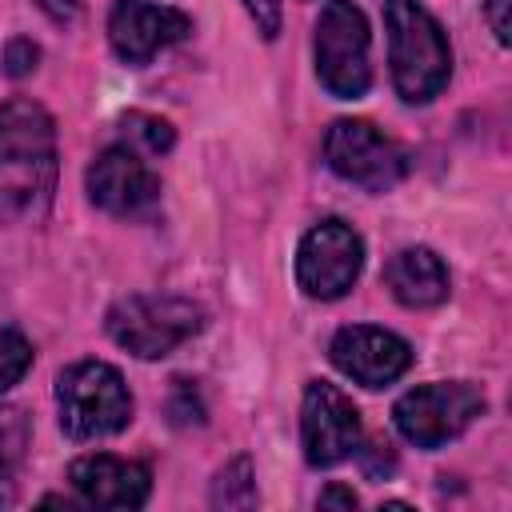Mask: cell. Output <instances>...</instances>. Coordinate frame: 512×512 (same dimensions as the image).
Segmentation results:
<instances>
[{"label": "cell", "instance_id": "cell-3", "mask_svg": "<svg viewBox=\"0 0 512 512\" xmlns=\"http://www.w3.org/2000/svg\"><path fill=\"white\" fill-rule=\"evenodd\" d=\"M52 400H56L60 432L72 444L108 440V436L124 432L132 424V412H136V400H132L124 372L108 360H96V356L64 364L56 372Z\"/></svg>", "mask_w": 512, "mask_h": 512}, {"label": "cell", "instance_id": "cell-18", "mask_svg": "<svg viewBox=\"0 0 512 512\" xmlns=\"http://www.w3.org/2000/svg\"><path fill=\"white\" fill-rule=\"evenodd\" d=\"M36 348L16 324H0V396L12 392L28 372H32Z\"/></svg>", "mask_w": 512, "mask_h": 512}, {"label": "cell", "instance_id": "cell-13", "mask_svg": "<svg viewBox=\"0 0 512 512\" xmlns=\"http://www.w3.org/2000/svg\"><path fill=\"white\" fill-rule=\"evenodd\" d=\"M68 484L76 492V504L132 512L152 496V468L116 452H84L68 464Z\"/></svg>", "mask_w": 512, "mask_h": 512}, {"label": "cell", "instance_id": "cell-20", "mask_svg": "<svg viewBox=\"0 0 512 512\" xmlns=\"http://www.w3.org/2000/svg\"><path fill=\"white\" fill-rule=\"evenodd\" d=\"M40 68V44L32 36H8L0 48V76L4 80H24Z\"/></svg>", "mask_w": 512, "mask_h": 512}, {"label": "cell", "instance_id": "cell-15", "mask_svg": "<svg viewBox=\"0 0 512 512\" xmlns=\"http://www.w3.org/2000/svg\"><path fill=\"white\" fill-rule=\"evenodd\" d=\"M32 448V416L20 404H0V508L20 500V476Z\"/></svg>", "mask_w": 512, "mask_h": 512}, {"label": "cell", "instance_id": "cell-23", "mask_svg": "<svg viewBox=\"0 0 512 512\" xmlns=\"http://www.w3.org/2000/svg\"><path fill=\"white\" fill-rule=\"evenodd\" d=\"M508 8H512V0H484V24H488V32L496 36V44H500V48H508V44H512V36H508V28H512Z\"/></svg>", "mask_w": 512, "mask_h": 512}, {"label": "cell", "instance_id": "cell-1", "mask_svg": "<svg viewBox=\"0 0 512 512\" xmlns=\"http://www.w3.org/2000/svg\"><path fill=\"white\" fill-rule=\"evenodd\" d=\"M60 180V140L52 112L32 96L0 100V228L40 224Z\"/></svg>", "mask_w": 512, "mask_h": 512}, {"label": "cell", "instance_id": "cell-8", "mask_svg": "<svg viewBox=\"0 0 512 512\" xmlns=\"http://www.w3.org/2000/svg\"><path fill=\"white\" fill-rule=\"evenodd\" d=\"M364 256H368L364 236L348 220L324 216L296 244V260H292L296 288L308 300H320V304L344 300L356 288L360 272H364Z\"/></svg>", "mask_w": 512, "mask_h": 512}, {"label": "cell", "instance_id": "cell-9", "mask_svg": "<svg viewBox=\"0 0 512 512\" xmlns=\"http://www.w3.org/2000/svg\"><path fill=\"white\" fill-rule=\"evenodd\" d=\"M364 440L360 408L332 380H308L300 392V452L308 468H336Z\"/></svg>", "mask_w": 512, "mask_h": 512}, {"label": "cell", "instance_id": "cell-24", "mask_svg": "<svg viewBox=\"0 0 512 512\" xmlns=\"http://www.w3.org/2000/svg\"><path fill=\"white\" fill-rule=\"evenodd\" d=\"M36 8H40L56 28H68V24H76V20H80L84 0H36Z\"/></svg>", "mask_w": 512, "mask_h": 512}, {"label": "cell", "instance_id": "cell-12", "mask_svg": "<svg viewBox=\"0 0 512 512\" xmlns=\"http://www.w3.org/2000/svg\"><path fill=\"white\" fill-rule=\"evenodd\" d=\"M108 32V48L120 64L144 68L148 60H156L164 48L188 40L192 32V16L172 8V4H152V0H116L108 8L104 20Z\"/></svg>", "mask_w": 512, "mask_h": 512}, {"label": "cell", "instance_id": "cell-4", "mask_svg": "<svg viewBox=\"0 0 512 512\" xmlns=\"http://www.w3.org/2000/svg\"><path fill=\"white\" fill-rule=\"evenodd\" d=\"M208 324V312L192 296L176 292H128L104 312L108 340L136 360H164Z\"/></svg>", "mask_w": 512, "mask_h": 512}, {"label": "cell", "instance_id": "cell-22", "mask_svg": "<svg viewBox=\"0 0 512 512\" xmlns=\"http://www.w3.org/2000/svg\"><path fill=\"white\" fill-rule=\"evenodd\" d=\"M356 456H360V468H364V476L368 480H384V476H392L396 472V448L384 440H376V444H368V448H356Z\"/></svg>", "mask_w": 512, "mask_h": 512}, {"label": "cell", "instance_id": "cell-17", "mask_svg": "<svg viewBox=\"0 0 512 512\" xmlns=\"http://www.w3.org/2000/svg\"><path fill=\"white\" fill-rule=\"evenodd\" d=\"M120 136L128 148H136L140 156H168L176 148V128L172 120L156 116V112H124L120 116Z\"/></svg>", "mask_w": 512, "mask_h": 512}, {"label": "cell", "instance_id": "cell-5", "mask_svg": "<svg viewBox=\"0 0 512 512\" xmlns=\"http://www.w3.org/2000/svg\"><path fill=\"white\" fill-rule=\"evenodd\" d=\"M316 80L332 100H364L372 88V28L360 4L324 0L312 24Z\"/></svg>", "mask_w": 512, "mask_h": 512}, {"label": "cell", "instance_id": "cell-11", "mask_svg": "<svg viewBox=\"0 0 512 512\" xmlns=\"http://www.w3.org/2000/svg\"><path fill=\"white\" fill-rule=\"evenodd\" d=\"M328 360H332V368L344 380H352L360 388H388V384H396L412 368L416 352L392 328H380V324H344L328 340Z\"/></svg>", "mask_w": 512, "mask_h": 512}, {"label": "cell", "instance_id": "cell-2", "mask_svg": "<svg viewBox=\"0 0 512 512\" xmlns=\"http://www.w3.org/2000/svg\"><path fill=\"white\" fill-rule=\"evenodd\" d=\"M388 76L404 104H432L452 80V44L444 24L420 0H384Z\"/></svg>", "mask_w": 512, "mask_h": 512}, {"label": "cell", "instance_id": "cell-21", "mask_svg": "<svg viewBox=\"0 0 512 512\" xmlns=\"http://www.w3.org/2000/svg\"><path fill=\"white\" fill-rule=\"evenodd\" d=\"M244 16L252 20V28L260 32V40H276L284 32V0H240Z\"/></svg>", "mask_w": 512, "mask_h": 512}, {"label": "cell", "instance_id": "cell-19", "mask_svg": "<svg viewBox=\"0 0 512 512\" xmlns=\"http://www.w3.org/2000/svg\"><path fill=\"white\" fill-rule=\"evenodd\" d=\"M164 416L172 428H200L208 420V400H204L200 384L188 376H176L168 388V400H164Z\"/></svg>", "mask_w": 512, "mask_h": 512}, {"label": "cell", "instance_id": "cell-14", "mask_svg": "<svg viewBox=\"0 0 512 512\" xmlns=\"http://www.w3.org/2000/svg\"><path fill=\"white\" fill-rule=\"evenodd\" d=\"M384 288L400 308L428 312L452 296V276L440 252H432L428 244H404L384 264Z\"/></svg>", "mask_w": 512, "mask_h": 512}, {"label": "cell", "instance_id": "cell-7", "mask_svg": "<svg viewBox=\"0 0 512 512\" xmlns=\"http://www.w3.org/2000/svg\"><path fill=\"white\" fill-rule=\"evenodd\" d=\"M324 164L352 188L392 192L408 176V148L392 140L384 128L360 116H340L324 132Z\"/></svg>", "mask_w": 512, "mask_h": 512}, {"label": "cell", "instance_id": "cell-10", "mask_svg": "<svg viewBox=\"0 0 512 512\" xmlns=\"http://www.w3.org/2000/svg\"><path fill=\"white\" fill-rule=\"evenodd\" d=\"M84 192L100 212L116 220H144L160 204V176L136 148L120 140L92 156L84 172Z\"/></svg>", "mask_w": 512, "mask_h": 512}, {"label": "cell", "instance_id": "cell-6", "mask_svg": "<svg viewBox=\"0 0 512 512\" xmlns=\"http://www.w3.org/2000/svg\"><path fill=\"white\" fill-rule=\"evenodd\" d=\"M484 408V388H476L472 380H428L408 388L392 404V424L412 448L436 452L460 440L484 416Z\"/></svg>", "mask_w": 512, "mask_h": 512}, {"label": "cell", "instance_id": "cell-16", "mask_svg": "<svg viewBox=\"0 0 512 512\" xmlns=\"http://www.w3.org/2000/svg\"><path fill=\"white\" fill-rule=\"evenodd\" d=\"M208 504H212V508H228V512H248V508L260 504V492H256V464H252L248 452L228 456V460L212 472Z\"/></svg>", "mask_w": 512, "mask_h": 512}, {"label": "cell", "instance_id": "cell-25", "mask_svg": "<svg viewBox=\"0 0 512 512\" xmlns=\"http://www.w3.org/2000/svg\"><path fill=\"white\" fill-rule=\"evenodd\" d=\"M360 500H356V492L348 488V484H324L320 488V496H316V508H344V512H352Z\"/></svg>", "mask_w": 512, "mask_h": 512}]
</instances>
